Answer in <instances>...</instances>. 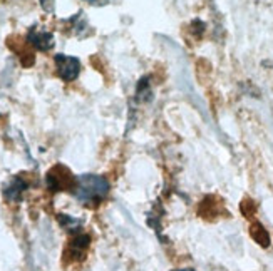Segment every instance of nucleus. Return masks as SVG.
Masks as SVG:
<instances>
[{
	"label": "nucleus",
	"mask_w": 273,
	"mask_h": 271,
	"mask_svg": "<svg viewBox=\"0 0 273 271\" xmlns=\"http://www.w3.org/2000/svg\"><path fill=\"white\" fill-rule=\"evenodd\" d=\"M27 42L40 52H47L54 47V35L50 32H47V30L32 27L27 34Z\"/></svg>",
	"instance_id": "4"
},
{
	"label": "nucleus",
	"mask_w": 273,
	"mask_h": 271,
	"mask_svg": "<svg viewBox=\"0 0 273 271\" xmlns=\"http://www.w3.org/2000/svg\"><path fill=\"white\" fill-rule=\"evenodd\" d=\"M109 189H111V186H109V181L104 178V176L81 174L77 176L74 194L82 205L96 206L101 201L106 199V196L109 194Z\"/></svg>",
	"instance_id": "1"
},
{
	"label": "nucleus",
	"mask_w": 273,
	"mask_h": 271,
	"mask_svg": "<svg viewBox=\"0 0 273 271\" xmlns=\"http://www.w3.org/2000/svg\"><path fill=\"white\" fill-rule=\"evenodd\" d=\"M173 271H196V269H193V268H181V269H173Z\"/></svg>",
	"instance_id": "12"
},
{
	"label": "nucleus",
	"mask_w": 273,
	"mask_h": 271,
	"mask_svg": "<svg viewBox=\"0 0 273 271\" xmlns=\"http://www.w3.org/2000/svg\"><path fill=\"white\" fill-rule=\"evenodd\" d=\"M29 187V182L25 181L24 178H20V176H15V178H12L7 186L4 187V196L7 201H12V202H19L20 199H22V194L25 191H27Z\"/></svg>",
	"instance_id": "5"
},
{
	"label": "nucleus",
	"mask_w": 273,
	"mask_h": 271,
	"mask_svg": "<svg viewBox=\"0 0 273 271\" xmlns=\"http://www.w3.org/2000/svg\"><path fill=\"white\" fill-rule=\"evenodd\" d=\"M250 234H251V238L255 239V243H258L261 248L270 246V234L261 223H253L250 228Z\"/></svg>",
	"instance_id": "7"
},
{
	"label": "nucleus",
	"mask_w": 273,
	"mask_h": 271,
	"mask_svg": "<svg viewBox=\"0 0 273 271\" xmlns=\"http://www.w3.org/2000/svg\"><path fill=\"white\" fill-rule=\"evenodd\" d=\"M136 99L139 102H149L153 99V91H151L149 86V77L146 76L138 82V87H136Z\"/></svg>",
	"instance_id": "8"
},
{
	"label": "nucleus",
	"mask_w": 273,
	"mask_h": 271,
	"mask_svg": "<svg viewBox=\"0 0 273 271\" xmlns=\"http://www.w3.org/2000/svg\"><path fill=\"white\" fill-rule=\"evenodd\" d=\"M40 4H42V7H44V9H49V5L52 4V0H40Z\"/></svg>",
	"instance_id": "11"
},
{
	"label": "nucleus",
	"mask_w": 273,
	"mask_h": 271,
	"mask_svg": "<svg viewBox=\"0 0 273 271\" xmlns=\"http://www.w3.org/2000/svg\"><path fill=\"white\" fill-rule=\"evenodd\" d=\"M59 223L64 228L69 229V231H76V228L81 226V221L74 220V218H71V216H67V215H59Z\"/></svg>",
	"instance_id": "9"
},
{
	"label": "nucleus",
	"mask_w": 273,
	"mask_h": 271,
	"mask_svg": "<svg viewBox=\"0 0 273 271\" xmlns=\"http://www.w3.org/2000/svg\"><path fill=\"white\" fill-rule=\"evenodd\" d=\"M77 178L64 166H56L52 168L45 176V184L52 192L66 191V189H76Z\"/></svg>",
	"instance_id": "2"
},
{
	"label": "nucleus",
	"mask_w": 273,
	"mask_h": 271,
	"mask_svg": "<svg viewBox=\"0 0 273 271\" xmlns=\"http://www.w3.org/2000/svg\"><path fill=\"white\" fill-rule=\"evenodd\" d=\"M84 2L91 4V5H106L109 0H84Z\"/></svg>",
	"instance_id": "10"
},
{
	"label": "nucleus",
	"mask_w": 273,
	"mask_h": 271,
	"mask_svg": "<svg viewBox=\"0 0 273 271\" xmlns=\"http://www.w3.org/2000/svg\"><path fill=\"white\" fill-rule=\"evenodd\" d=\"M89 244H91V236L89 234H76V238L72 239L71 244H69V249H67V256H71L72 261H76V259H82L84 254H86Z\"/></svg>",
	"instance_id": "6"
},
{
	"label": "nucleus",
	"mask_w": 273,
	"mask_h": 271,
	"mask_svg": "<svg viewBox=\"0 0 273 271\" xmlns=\"http://www.w3.org/2000/svg\"><path fill=\"white\" fill-rule=\"evenodd\" d=\"M57 76L61 77L64 82H72L79 77L81 72V60L77 57L67 55V54H57L54 57Z\"/></svg>",
	"instance_id": "3"
}]
</instances>
